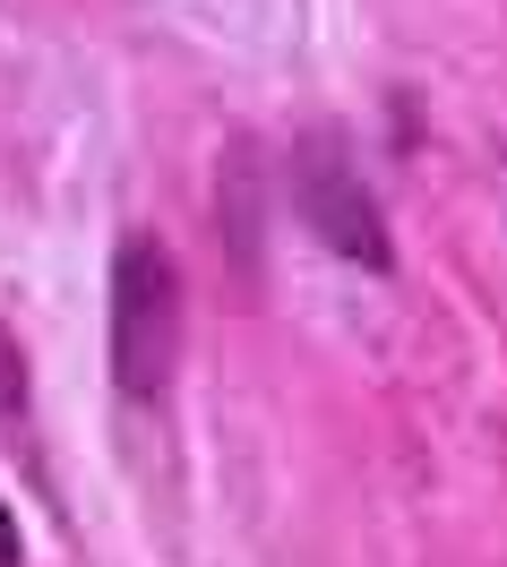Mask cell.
<instances>
[{
    "instance_id": "obj_5",
    "label": "cell",
    "mask_w": 507,
    "mask_h": 567,
    "mask_svg": "<svg viewBox=\"0 0 507 567\" xmlns=\"http://www.w3.org/2000/svg\"><path fill=\"white\" fill-rule=\"evenodd\" d=\"M27 559V542H18V516H9V498H0V567Z\"/></svg>"
},
{
    "instance_id": "obj_3",
    "label": "cell",
    "mask_w": 507,
    "mask_h": 567,
    "mask_svg": "<svg viewBox=\"0 0 507 567\" xmlns=\"http://www.w3.org/2000/svg\"><path fill=\"white\" fill-rule=\"evenodd\" d=\"M258 146L232 138V155H224V241H232V267H241V284L258 276Z\"/></svg>"
},
{
    "instance_id": "obj_2",
    "label": "cell",
    "mask_w": 507,
    "mask_h": 567,
    "mask_svg": "<svg viewBox=\"0 0 507 567\" xmlns=\"http://www.w3.org/2000/svg\"><path fill=\"white\" fill-rule=\"evenodd\" d=\"M292 207H301V224H310L335 258H353V267H370V276L396 267L387 215H379L362 164H353V146L335 138V130H310V138L292 146Z\"/></svg>"
},
{
    "instance_id": "obj_4",
    "label": "cell",
    "mask_w": 507,
    "mask_h": 567,
    "mask_svg": "<svg viewBox=\"0 0 507 567\" xmlns=\"http://www.w3.org/2000/svg\"><path fill=\"white\" fill-rule=\"evenodd\" d=\"M27 404H35V361L18 344V327L0 319V422H27Z\"/></svg>"
},
{
    "instance_id": "obj_1",
    "label": "cell",
    "mask_w": 507,
    "mask_h": 567,
    "mask_svg": "<svg viewBox=\"0 0 507 567\" xmlns=\"http://www.w3.org/2000/svg\"><path fill=\"white\" fill-rule=\"evenodd\" d=\"M182 344H189V301L164 233H121L112 241V388L130 404H164Z\"/></svg>"
}]
</instances>
